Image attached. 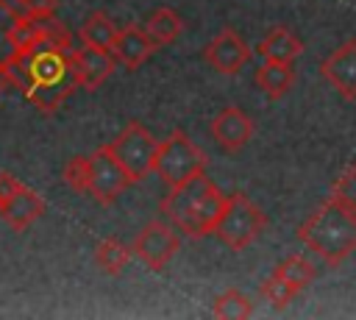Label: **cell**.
Returning a JSON list of instances; mask_svg holds the SVG:
<instances>
[{
	"label": "cell",
	"instance_id": "1",
	"mask_svg": "<svg viewBox=\"0 0 356 320\" xmlns=\"http://www.w3.org/2000/svg\"><path fill=\"white\" fill-rule=\"evenodd\" d=\"M295 237L325 264L337 267L356 250V211L328 198L317 211H312L298 225Z\"/></svg>",
	"mask_w": 356,
	"mask_h": 320
},
{
	"label": "cell",
	"instance_id": "2",
	"mask_svg": "<svg viewBox=\"0 0 356 320\" xmlns=\"http://www.w3.org/2000/svg\"><path fill=\"white\" fill-rule=\"evenodd\" d=\"M75 89H78V78L72 70L70 50L42 47L28 53V89H25L28 103H33L44 114H53Z\"/></svg>",
	"mask_w": 356,
	"mask_h": 320
},
{
	"label": "cell",
	"instance_id": "3",
	"mask_svg": "<svg viewBox=\"0 0 356 320\" xmlns=\"http://www.w3.org/2000/svg\"><path fill=\"white\" fill-rule=\"evenodd\" d=\"M153 173L167 184V189L181 186L184 181L206 173V153L184 131H172L167 139L159 142Z\"/></svg>",
	"mask_w": 356,
	"mask_h": 320
},
{
	"label": "cell",
	"instance_id": "4",
	"mask_svg": "<svg viewBox=\"0 0 356 320\" xmlns=\"http://www.w3.org/2000/svg\"><path fill=\"white\" fill-rule=\"evenodd\" d=\"M264 228H267V214L245 192H228L225 211L214 228L220 242L228 245L231 250H245L264 234Z\"/></svg>",
	"mask_w": 356,
	"mask_h": 320
},
{
	"label": "cell",
	"instance_id": "5",
	"mask_svg": "<svg viewBox=\"0 0 356 320\" xmlns=\"http://www.w3.org/2000/svg\"><path fill=\"white\" fill-rule=\"evenodd\" d=\"M108 150L114 153V159L120 161V167L131 178V184H139V181L147 178V173H153L159 142H156V136L142 122H128L108 142Z\"/></svg>",
	"mask_w": 356,
	"mask_h": 320
},
{
	"label": "cell",
	"instance_id": "6",
	"mask_svg": "<svg viewBox=\"0 0 356 320\" xmlns=\"http://www.w3.org/2000/svg\"><path fill=\"white\" fill-rule=\"evenodd\" d=\"M44 200L11 173H0V214L11 231L31 228L44 214Z\"/></svg>",
	"mask_w": 356,
	"mask_h": 320
},
{
	"label": "cell",
	"instance_id": "7",
	"mask_svg": "<svg viewBox=\"0 0 356 320\" xmlns=\"http://www.w3.org/2000/svg\"><path fill=\"white\" fill-rule=\"evenodd\" d=\"M178 248H181V237H178V231H175L170 223H164V220H150V223L134 237V242H131L134 259H136L139 264H145L147 270H153V273H161V270L172 262V256L178 253Z\"/></svg>",
	"mask_w": 356,
	"mask_h": 320
},
{
	"label": "cell",
	"instance_id": "8",
	"mask_svg": "<svg viewBox=\"0 0 356 320\" xmlns=\"http://www.w3.org/2000/svg\"><path fill=\"white\" fill-rule=\"evenodd\" d=\"M131 186V178L108 150V145H100L89 153V184L86 195H92L100 206H111L125 189Z\"/></svg>",
	"mask_w": 356,
	"mask_h": 320
},
{
	"label": "cell",
	"instance_id": "9",
	"mask_svg": "<svg viewBox=\"0 0 356 320\" xmlns=\"http://www.w3.org/2000/svg\"><path fill=\"white\" fill-rule=\"evenodd\" d=\"M214 189H217V184H214L206 173H200V175L184 181L181 186H172V189L167 192V198L161 200V211L167 214V220H170L178 231H184V228L189 225V220L195 217V211L203 206V200H206Z\"/></svg>",
	"mask_w": 356,
	"mask_h": 320
},
{
	"label": "cell",
	"instance_id": "10",
	"mask_svg": "<svg viewBox=\"0 0 356 320\" xmlns=\"http://www.w3.org/2000/svg\"><path fill=\"white\" fill-rule=\"evenodd\" d=\"M203 58H206V64L214 72H220V75H236L250 61V47H248V42L234 28H222L203 47Z\"/></svg>",
	"mask_w": 356,
	"mask_h": 320
},
{
	"label": "cell",
	"instance_id": "11",
	"mask_svg": "<svg viewBox=\"0 0 356 320\" xmlns=\"http://www.w3.org/2000/svg\"><path fill=\"white\" fill-rule=\"evenodd\" d=\"M253 131H256L253 120H250L242 109H236V106H225V109L211 120V125H209L211 139H214L225 153H239V150L253 139Z\"/></svg>",
	"mask_w": 356,
	"mask_h": 320
},
{
	"label": "cell",
	"instance_id": "12",
	"mask_svg": "<svg viewBox=\"0 0 356 320\" xmlns=\"http://www.w3.org/2000/svg\"><path fill=\"white\" fill-rule=\"evenodd\" d=\"M320 75L345 97L356 100V39H348L320 61Z\"/></svg>",
	"mask_w": 356,
	"mask_h": 320
},
{
	"label": "cell",
	"instance_id": "13",
	"mask_svg": "<svg viewBox=\"0 0 356 320\" xmlns=\"http://www.w3.org/2000/svg\"><path fill=\"white\" fill-rule=\"evenodd\" d=\"M70 58H72V70H75L78 86H83L89 92L100 89L111 78V72L117 67V58L108 50H97V47H89V45L72 47Z\"/></svg>",
	"mask_w": 356,
	"mask_h": 320
},
{
	"label": "cell",
	"instance_id": "14",
	"mask_svg": "<svg viewBox=\"0 0 356 320\" xmlns=\"http://www.w3.org/2000/svg\"><path fill=\"white\" fill-rule=\"evenodd\" d=\"M156 50H159V47H156V42L150 39L147 28L131 22V25H125V28L117 33V42H114V47H111V56H114L117 64H122L125 70H136V67H142Z\"/></svg>",
	"mask_w": 356,
	"mask_h": 320
},
{
	"label": "cell",
	"instance_id": "15",
	"mask_svg": "<svg viewBox=\"0 0 356 320\" xmlns=\"http://www.w3.org/2000/svg\"><path fill=\"white\" fill-rule=\"evenodd\" d=\"M303 53V42L286 28V25H278L273 28L261 45H259V56L264 61H284V64H292L298 56Z\"/></svg>",
	"mask_w": 356,
	"mask_h": 320
},
{
	"label": "cell",
	"instance_id": "16",
	"mask_svg": "<svg viewBox=\"0 0 356 320\" xmlns=\"http://www.w3.org/2000/svg\"><path fill=\"white\" fill-rule=\"evenodd\" d=\"M225 203H228V195L220 192V189H214V192L203 200V206L195 211V217L189 220V225H186L181 234H186V237H192V239H200V237H206V234H214V228H217V223H220V217H222V211H225Z\"/></svg>",
	"mask_w": 356,
	"mask_h": 320
},
{
	"label": "cell",
	"instance_id": "17",
	"mask_svg": "<svg viewBox=\"0 0 356 320\" xmlns=\"http://www.w3.org/2000/svg\"><path fill=\"white\" fill-rule=\"evenodd\" d=\"M292 83H295V70H292V64H284V61H264V64L256 70V86H259L267 97H273V100L284 97V95L292 89Z\"/></svg>",
	"mask_w": 356,
	"mask_h": 320
},
{
	"label": "cell",
	"instance_id": "18",
	"mask_svg": "<svg viewBox=\"0 0 356 320\" xmlns=\"http://www.w3.org/2000/svg\"><path fill=\"white\" fill-rule=\"evenodd\" d=\"M117 33H120V28L103 11H92L81 25V42L89 47H97V50H108V53L117 42Z\"/></svg>",
	"mask_w": 356,
	"mask_h": 320
},
{
	"label": "cell",
	"instance_id": "19",
	"mask_svg": "<svg viewBox=\"0 0 356 320\" xmlns=\"http://www.w3.org/2000/svg\"><path fill=\"white\" fill-rule=\"evenodd\" d=\"M145 28H147L150 39L156 42V47H167V45H172V42L181 36V31H184V19L178 17L175 8L161 6V8H156V11L147 17Z\"/></svg>",
	"mask_w": 356,
	"mask_h": 320
},
{
	"label": "cell",
	"instance_id": "20",
	"mask_svg": "<svg viewBox=\"0 0 356 320\" xmlns=\"http://www.w3.org/2000/svg\"><path fill=\"white\" fill-rule=\"evenodd\" d=\"M131 248L128 245H122L120 239H114V237H108V239H103V242H97L95 245V264L106 273V275H120L122 270H125V264L131 262Z\"/></svg>",
	"mask_w": 356,
	"mask_h": 320
},
{
	"label": "cell",
	"instance_id": "21",
	"mask_svg": "<svg viewBox=\"0 0 356 320\" xmlns=\"http://www.w3.org/2000/svg\"><path fill=\"white\" fill-rule=\"evenodd\" d=\"M273 275L284 278L286 284H292V287L300 292V289H306V287L314 281L317 270H314V264H312L309 259H303V256H286L284 262H278V264H275Z\"/></svg>",
	"mask_w": 356,
	"mask_h": 320
},
{
	"label": "cell",
	"instance_id": "22",
	"mask_svg": "<svg viewBox=\"0 0 356 320\" xmlns=\"http://www.w3.org/2000/svg\"><path fill=\"white\" fill-rule=\"evenodd\" d=\"M211 312H214V317H222V320L250 317L253 314V301L245 292H239V289H225V292H220L214 298Z\"/></svg>",
	"mask_w": 356,
	"mask_h": 320
},
{
	"label": "cell",
	"instance_id": "23",
	"mask_svg": "<svg viewBox=\"0 0 356 320\" xmlns=\"http://www.w3.org/2000/svg\"><path fill=\"white\" fill-rule=\"evenodd\" d=\"M259 292H261V298H264L273 309H286V306L295 301V295H298V289H295L292 284H286L284 278H278V275L267 278Z\"/></svg>",
	"mask_w": 356,
	"mask_h": 320
},
{
	"label": "cell",
	"instance_id": "24",
	"mask_svg": "<svg viewBox=\"0 0 356 320\" xmlns=\"http://www.w3.org/2000/svg\"><path fill=\"white\" fill-rule=\"evenodd\" d=\"M331 200L339 203V206H345V209H350V211H356V161L334 181Z\"/></svg>",
	"mask_w": 356,
	"mask_h": 320
},
{
	"label": "cell",
	"instance_id": "25",
	"mask_svg": "<svg viewBox=\"0 0 356 320\" xmlns=\"http://www.w3.org/2000/svg\"><path fill=\"white\" fill-rule=\"evenodd\" d=\"M14 17H28V19H50L56 17L58 0H11Z\"/></svg>",
	"mask_w": 356,
	"mask_h": 320
},
{
	"label": "cell",
	"instance_id": "26",
	"mask_svg": "<svg viewBox=\"0 0 356 320\" xmlns=\"http://www.w3.org/2000/svg\"><path fill=\"white\" fill-rule=\"evenodd\" d=\"M61 175H64V184L72 192H86V184H89V156H72Z\"/></svg>",
	"mask_w": 356,
	"mask_h": 320
},
{
	"label": "cell",
	"instance_id": "27",
	"mask_svg": "<svg viewBox=\"0 0 356 320\" xmlns=\"http://www.w3.org/2000/svg\"><path fill=\"white\" fill-rule=\"evenodd\" d=\"M11 22H14V6H11V0H0V58H6L11 53V45H8Z\"/></svg>",
	"mask_w": 356,
	"mask_h": 320
},
{
	"label": "cell",
	"instance_id": "28",
	"mask_svg": "<svg viewBox=\"0 0 356 320\" xmlns=\"http://www.w3.org/2000/svg\"><path fill=\"white\" fill-rule=\"evenodd\" d=\"M8 86V81H6V72H3V58H0V95H3V89Z\"/></svg>",
	"mask_w": 356,
	"mask_h": 320
}]
</instances>
